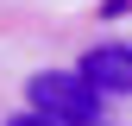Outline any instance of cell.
<instances>
[{
  "instance_id": "3957f363",
  "label": "cell",
  "mask_w": 132,
  "mask_h": 126,
  "mask_svg": "<svg viewBox=\"0 0 132 126\" xmlns=\"http://www.w3.org/2000/svg\"><path fill=\"white\" fill-rule=\"evenodd\" d=\"M6 126H57V120H51V114H38V107H31V114H13Z\"/></svg>"
},
{
  "instance_id": "6da1fadb",
  "label": "cell",
  "mask_w": 132,
  "mask_h": 126,
  "mask_svg": "<svg viewBox=\"0 0 132 126\" xmlns=\"http://www.w3.org/2000/svg\"><path fill=\"white\" fill-rule=\"evenodd\" d=\"M25 101L38 114H51L57 126H101V88L82 69H38L25 82Z\"/></svg>"
},
{
  "instance_id": "7a4b0ae2",
  "label": "cell",
  "mask_w": 132,
  "mask_h": 126,
  "mask_svg": "<svg viewBox=\"0 0 132 126\" xmlns=\"http://www.w3.org/2000/svg\"><path fill=\"white\" fill-rule=\"evenodd\" d=\"M82 76L101 94H132V44H94L82 57Z\"/></svg>"
}]
</instances>
